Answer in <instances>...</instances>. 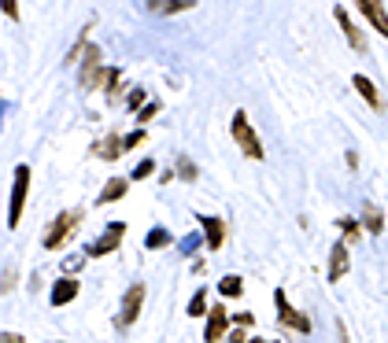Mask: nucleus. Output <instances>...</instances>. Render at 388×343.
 Masks as SVG:
<instances>
[{
  "mask_svg": "<svg viewBox=\"0 0 388 343\" xmlns=\"http://www.w3.org/2000/svg\"><path fill=\"white\" fill-rule=\"evenodd\" d=\"M82 225V210H63L56 222H52V229L45 233V248L48 251H59L63 244H67L74 237V229Z\"/></svg>",
  "mask_w": 388,
  "mask_h": 343,
  "instance_id": "obj_1",
  "label": "nucleus"
},
{
  "mask_svg": "<svg viewBox=\"0 0 388 343\" xmlns=\"http://www.w3.org/2000/svg\"><path fill=\"white\" fill-rule=\"evenodd\" d=\"M233 141H237V148L248 155V159H263V144H259V137H255V130H252V122H248V115L244 111H237L233 115Z\"/></svg>",
  "mask_w": 388,
  "mask_h": 343,
  "instance_id": "obj_2",
  "label": "nucleus"
},
{
  "mask_svg": "<svg viewBox=\"0 0 388 343\" xmlns=\"http://www.w3.org/2000/svg\"><path fill=\"white\" fill-rule=\"evenodd\" d=\"M30 188V166H15V188H12V210H8V229H15L23 218V203Z\"/></svg>",
  "mask_w": 388,
  "mask_h": 343,
  "instance_id": "obj_3",
  "label": "nucleus"
},
{
  "mask_svg": "<svg viewBox=\"0 0 388 343\" xmlns=\"http://www.w3.org/2000/svg\"><path fill=\"white\" fill-rule=\"evenodd\" d=\"M122 237H126V225H122V222H111V225L104 229V237H100V240H93L89 255H93V259H100V255H111V251L118 248V244H122Z\"/></svg>",
  "mask_w": 388,
  "mask_h": 343,
  "instance_id": "obj_4",
  "label": "nucleus"
},
{
  "mask_svg": "<svg viewBox=\"0 0 388 343\" xmlns=\"http://www.w3.org/2000/svg\"><path fill=\"white\" fill-rule=\"evenodd\" d=\"M359 4V12L366 15V23H370L377 34H385L388 37V12H385V4L381 0H355Z\"/></svg>",
  "mask_w": 388,
  "mask_h": 343,
  "instance_id": "obj_5",
  "label": "nucleus"
},
{
  "mask_svg": "<svg viewBox=\"0 0 388 343\" xmlns=\"http://www.w3.org/2000/svg\"><path fill=\"white\" fill-rule=\"evenodd\" d=\"M225 325H230V314H225V306H214L207 314V329H203V343H219L225 340L230 332H225Z\"/></svg>",
  "mask_w": 388,
  "mask_h": 343,
  "instance_id": "obj_6",
  "label": "nucleus"
},
{
  "mask_svg": "<svg viewBox=\"0 0 388 343\" xmlns=\"http://www.w3.org/2000/svg\"><path fill=\"white\" fill-rule=\"evenodd\" d=\"M141 303H145V284H129V292L122 299V314H118V321L122 325H133L137 314H141Z\"/></svg>",
  "mask_w": 388,
  "mask_h": 343,
  "instance_id": "obj_7",
  "label": "nucleus"
},
{
  "mask_svg": "<svg viewBox=\"0 0 388 343\" xmlns=\"http://www.w3.org/2000/svg\"><path fill=\"white\" fill-rule=\"evenodd\" d=\"M333 19L340 23V30H344V37H348V45L355 48V52H366V37L359 34V26L351 23V15L344 12V8H333Z\"/></svg>",
  "mask_w": 388,
  "mask_h": 343,
  "instance_id": "obj_8",
  "label": "nucleus"
},
{
  "mask_svg": "<svg viewBox=\"0 0 388 343\" xmlns=\"http://www.w3.org/2000/svg\"><path fill=\"white\" fill-rule=\"evenodd\" d=\"M348 266H351V255H348V244H333V251H329V281H340L344 273H348Z\"/></svg>",
  "mask_w": 388,
  "mask_h": 343,
  "instance_id": "obj_9",
  "label": "nucleus"
},
{
  "mask_svg": "<svg viewBox=\"0 0 388 343\" xmlns=\"http://www.w3.org/2000/svg\"><path fill=\"white\" fill-rule=\"evenodd\" d=\"M277 314H281V321H285V325H293L296 332H304V336H307V332H311V321H307L304 314H296V310H293V306H288V299H285V292H277Z\"/></svg>",
  "mask_w": 388,
  "mask_h": 343,
  "instance_id": "obj_10",
  "label": "nucleus"
},
{
  "mask_svg": "<svg viewBox=\"0 0 388 343\" xmlns=\"http://www.w3.org/2000/svg\"><path fill=\"white\" fill-rule=\"evenodd\" d=\"M351 81H355V89H359V96H362V100L373 107V111H385V100H381V92L373 89V81H370V78H362V74H355Z\"/></svg>",
  "mask_w": 388,
  "mask_h": 343,
  "instance_id": "obj_11",
  "label": "nucleus"
},
{
  "mask_svg": "<svg viewBox=\"0 0 388 343\" xmlns=\"http://www.w3.org/2000/svg\"><path fill=\"white\" fill-rule=\"evenodd\" d=\"M148 8L156 15H178V12H192L196 0H148Z\"/></svg>",
  "mask_w": 388,
  "mask_h": 343,
  "instance_id": "obj_12",
  "label": "nucleus"
},
{
  "mask_svg": "<svg viewBox=\"0 0 388 343\" xmlns=\"http://www.w3.org/2000/svg\"><path fill=\"white\" fill-rule=\"evenodd\" d=\"M74 295H78V281H74V277H63V281H56V288H52V306H67Z\"/></svg>",
  "mask_w": 388,
  "mask_h": 343,
  "instance_id": "obj_13",
  "label": "nucleus"
},
{
  "mask_svg": "<svg viewBox=\"0 0 388 343\" xmlns=\"http://www.w3.org/2000/svg\"><path fill=\"white\" fill-rule=\"evenodd\" d=\"M200 225H203V237H207V248L219 251V248H222V237H225L222 222H219V218H200Z\"/></svg>",
  "mask_w": 388,
  "mask_h": 343,
  "instance_id": "obj_14",
  "label": "nucleus"
},
{
  "mask_svg": "<svg viewBox=\"0 0 388 343\" xmlns=\"http://www.w3.org/2000/svg\"><path fill=\"white\" fill-rule=\"evenodd\" d=\"M126 181L122 177H111V181H107V185H104V192H100V196H96V203H111V199H122L126 196Z\"/></svg>",
  "mask_w": 388,
  "mask_h": 343,
  "instance_id": "obj_15",
  "label": "nucleus"
},
{
  "mask_svg": "<svg viewBox=\"0 0 388 343\" xmlns=\"http://www.w3.org/2000/svg\"><path fill=\"white\" fill-rule=\"evenodd\" d=\"M126 152V144H122V137H107V141L100 144V148H96V155H100V159H107V163H111V159H118V155H122Z\"/></svg>",
  "mask_w": 388,
  "mask_h": 343,
  "instance_id": "obj_16",
  "label": "nucleus"
},
{
  "mask_svg": "<svg viewBox=\"0 0 388 343\" xmlns=\"http://www.w3.org/2000/svg\"><path fill=\"white\" fill-rule=\"evenodd\" d=\"M362 225H366V233H381L385 229V214L373 207V203H366L362 207Z\"/></svg>",
  "mask_w": 388,
  "mask_h": 343,
  "instance_id": "obj_17",
  "label": "nucleus"
},
{
  "mask_svg": "<svg viewBox=\"0 0 388 343\" xmlns=\"http://www.w3.org/2000/svg\"><path fill=\"white\" fill-rule=\"evenodd\" d=\"M167 244H170V233L167 229H152V233H148V240H145V248L159 251V248H167Z\"/></svg>",
  "mask_w": 388,
  "mask_h": 343,
  "instance_id": "obj_18",
  "label": "nucleus"
},
{
  "mask_svg": "<svg viewBox=\"0 0 388 343\" xmlns=\"http://www.w3.org/2000/svg\"><path fill=\"white\" fill-rule=\"evenodd\" d=\"M219 292L222 295H241L244 292V281H241V277H225V281L219 284Z\"/></svg>",
  "mask_w": 388,
  "mask_h": 343,
  "instance_id": "obj_19",
  "label": "nucleus"
},
{
  "mask_svg": "<svg viewBox=\"0 0 388 343\" xmlns=\"http://www.w3.org/2000/svg\"><path fill=\"white\" fill-rule=\"evenodd\" d=\"M189 314H192V317L207 314V292H196V295H192V303H189Z\"/></svg>",
  "mask_w": 388,
  "mask_h": 343,
  "instance_id": "obj_20",
  "label": "nucleus"
},
{
  "mask_svg": "<svg viewBox=\"0 0 388 343\" xmlns=\"http://www.w3.org/2000/svg\"><path fill=\"white\" fill-rule=\"evenodd\" d=\"M340 225H344V233H348V240H359L362 237V225L355 222V218H340Z\"/></svg>",
  "mask_w": 388,
  "mask_h": 343,
  "instance_id": "obj_21",
  "label": "nucleus"
},
{
  "mask_svg": "<svg viewBox=\"0 0 388 343\" xmlns=\"http://www.w3.org/2000/svg\"><path fill=\"white\" fill-rule=\"evenodd\" d=\"M156 115H159V100H152V104H145V107H141V111H137V119H141V122H148V119H156Z\"/></svg>",
  "mask_w": 388,
  "mask_h": 343,
  "instance_id": "obj_22",
  "label": "nucleus"
},
{
  "mask_svg": "<svg viewBox=\"0 0 388 343\" xmlns=\"http://www.w3.org/2000/svg\"><path fill=\"white\" fill-rule=\"evenodd\" d=\"M126 107H129V111H141V107H145V92L133 89V92H129V100H126Z\"/></svg>",
  "mask_w": 388,
  "mask_h": 343,
  "instance_id": "obj_23",
  "label": "nucleus"
},
{
  "mask_svg": "<svg viewBox=\"0 0 388 343\" xmlns=\"http://www.w3.org/2000/svg\"><path fill=\"white\" fill-rule=\"evenodd\" d=\"M152 170H156V163H152V159H145V163H141V166L133 170V181H145L148 174H152Z\"/></svg>",
  "mask_w": 388,
  "mask_h": 343,
  "instance_id": "obj_24",
  "label": "nucleus"
},
{
  "mask_svg": "<svg viewBox=\"0 0 388 343\" xmlns=\"http://www.w3.org/2000/svg\"><path fill=\"white\" fill-rule=\"evenodd\" d=\"M141 141H145V133H141V130H137V133H129V137H122L126 152H129V148H137V144H141Z\"/></svg>",
  "mask_w": 388,
  "mask_h": 343,
  "instance_id": "obj_25",
  "label": "nucleus"
},
{
  "mask_svg": "<svg viewBox=\"0 0 388 343\" xmlns=\"http://www.w3.org/2000/svg\"><path fill=\"white\" fill-rule=\"evenodd\" d=\"M178 174L192 181V177H196V166H192V163H185V159H181V163H178Z\"/></svg>",
  "mask_w": 388,
  "mask_h": 343,
  "instance_id": "obj_26",
  "label": "nucleus"
},
{
  "mask_svg": "<svg viewBox=\"0 0 388 343\" xmlns=\"http://www.w3.org/2000/svg\"><path fill=\"white\" fill-rule=\"evenodd\" d=\"M0 8H4V15H8V19H19V8H15V0H0Z\"/></svg>",
  "mask_w": 388,
  "mask_h": 343,
  "instance_id": "obj_27",
  "label": "nucleus"
},
{
  "mask_svg": "<svg viewBox=\"0 0 388 343\" xmlns=\"http://www.w3.org/2000/svg\"><path fill=\"white\" fill-rule=\"evenodd\" d=\"M225 340H230V343H252V340H248V336H244V329H237V332H230V336H225Z\"/></svg>",
  "mask_w": 388,
  "mask_h": 343,
  "instance_id": "obj_28",
  "label": "nucleus"
},
{
  "mask_svg": "<svg viewBox=\"0 0 388 343\" xmlns=\"http://www.w3.org/2000/svg\"><path fill=\"white\" fill-rule=\"evenodd\" d=\"M4 343H23V336L19 332H4Z\"/></svg>",
  "mask_w": 388,
  "mask_h": 343,
  "instance_id": "obj_29",
  "label": "nucleus"
},
{
  "mask_svg": "<svg viewBox=\"0 0 388 343\" xmlns=\"http://www.w3.org/2000/svg\"><path fill=\"white\" fill-rule=\"evenodd\" d=\"M252 343H263V340H252Z\"/></svg>",
  "mask_w": 388,
  "mask_h": 343,
  "instance_id": "obj_30",
  "label": "nucleus"
},
{
  "mask_svg": "<svg viewBox=\"0 0 388 343\" xmlns=\"http://www.w3.org/2000/svg\"><path fill=\"white\" fill-rule=\"evenodd\" d=\"M274 343H277V340H274Z\"/></svg>",
  "mask_w": 388,
  "mask_h": 343,
  "instance_id": "obj_31",
  "label": "nucleus"
}]
</instances>
